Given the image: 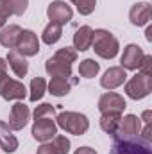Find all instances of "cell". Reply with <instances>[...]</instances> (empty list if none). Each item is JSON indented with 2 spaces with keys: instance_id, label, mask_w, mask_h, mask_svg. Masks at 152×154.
Wrapping results in <instances>:
<instances>
[{
  "instance_id": "5b68a950",
  "label": "cell",
  "mask_w": 152,
  "mask_h": 154,
  "mask_svg": "<svg viewBox=\"0 0 152 154\" xmlns=\"http://www.w3.org/2000/svg\"><path fill=\"white\" fill-rule=\"evenodd\" d=\"M31 134L36 142L47 143L48 140H52L57 134V124L52 116H43V118H34Z\"/></svg>"
},
{
  "instance_id": "3957f363",
  "label": "cell",
  "mask_w": 152,
  "mask_h": 154,
  "mask_svg": "<svg viewBox=\"0 0 152 154\" xmlns=\"http://www.w3.org/2000/svg\"><path fill=\"white\" fill-rule=\"evenodd\" d=\"M125 84V95L132 100H141L145 97H149L152 91V77L143 75V74H136L129 81L123 82Z\"/></svg>"
},
{
  "instance_id": "836d02e7",
  "label": "cell",
  "mask_w": 152,
  "mask_h": 154,
  "mask_svg": "<svg viewBox=\"0 0 152 154\" xmlns=\"http://www.w3.org/2000/svg\"><path fill=\"white\" fill-rule=\"evenodd\" d=\"M74 154H99V152L95 149H91V147H79Z\"/></svg>"
},
{
  "instance_id": "4dcf8cb0",
  "label": "cell",
  "mask_w": 152,
  "mask_h": 154,
  "mask_svg": "<svg viewBox=\"0 0 152 154\" xmlns=\"http://www.w3.org/2000/svg\"><path fill=\"white\" fill-rule=\"evenodd\" d=\"M11 14H13V11H11L9 4H7L5 0H0V18H2V20H7Z\"/></svg>"
},
{
  "instance_id": "6da1fadb",
  "label": "cell",
  "mask_w": 152,
  "mask_h": 154,
  "mask_svg": "<svg viewBox=\"0 0 152 154\" xmlns=\"http://www.w3.org/2000/svg\"><path fill=\"white\" fill-rule=\"evenodd\" d=\"M91 48L95 50V54L99 57H102V59H113V57H116V54L120 50V43L113 36V32H109L108 29H95L93 31Z\"/></svg>"
},
{
  "instance_id": "44dd1931",
  "label": "cell",
  "mask_w": 152,
  "mask_h": 154,
  "mask_svg": "<svg viewBox=\"0 0 152 154\" xmlns=\"http://www.w3.org/2000/svg\"><path fill=\"white\" fill-rule=\"evenodd\" d=\"M120 118H122V115H118V113H102L100 120H99L100 129H102L106 134L114 136V133H116V129H118V124H120Z\"/></svg>"
},
{
  "instance_id": "277c9868",
  "label": "cell",
  "mask_w": 152,
  "mask_h": 154,
  "mask_svg": "<svg viewBox=\"0 0 152 154\" xmlns=\"http://www.w3.org/2000/svg\"><path fill=\"white\" fill-rule=\"evenodd\" d=\"M140 131H141V120L138 115H129L122 116L118 129L114 133V140H140Z\"/></svg>"
},
{
  "instance_id": "7c38bea8",
  "label": "cell",
  "mask_w": 152,
  "mask_h": 154,
  "mask_svg": "<svg viewBox=\"0 0 152 154\" xmlns=\"http://www.w3.org/2000/svg\"><path fill=\"white\" fill-rule=\"evenodd\" d=\"M125 81H127V70H123L122 66H111L100 77V86L108 91H113L120 88Z\"/></svg>"
},
{
  "instance_id": "f546056e",
  "label": "cell",
  "mask_w": 152,
  "mask_h": 154,
  "mask_svg": "<svg viewBox=\"0 0 152 154\" xmlns=\"http://www.w3.org/2000/svg\"><path fill=\"white\" fill-rule=\"evenodd\" d=\"M140 74L152 77V56L150 54H145V57H143V61L140 65Z\"/></svg>"
},
{
  "instance_id": "ac0fdd59",
  "label": "cell",
  "mask_w": 152,
  "mask_h": 154,
  "mask_svg": "<svg viewBox=\"0 0 152 154\" xmlns=\"http://www.w3.org/2000/svg\"><path fill=\"white\" fill-rule=\"evenodd\" d=\"M5 61L9 63L11 70L14 72L16 77H25L27 75V72H29V63H27V59H25L18 50H9Z\"/></svg>"
},
{
  "instance_id": "8d00e7d4",
  "label": "cell",
  "mask_w": 152,
  "mask_h": 154,
  "mask_svg": "<svg viewBox=\"0 0 152 154\" xmlns=\"http://www.w3.org/2000/svg\"><path fill=\"white\" fill-rule=\"evenodd\" d=\"M145 38H147V41H152V25H149V27H147V32H145Z\"/></svg>"
},
{
  "instance_id": "484cf974",
  "label": "cell",
  "mask_w": 152,
  "mask_h": 154,
  "mask_svg": "<svg viewBox=\"0 0 152 154\" xmlns=\"http://www.w3.org/2000/svg\"><path fill=\"white\" fill-rule=\"evenodd\" d=\"M70 2L75 5L79 14L82 16H90L97 7V0H70Z\"/></svg>"
},
{
  "instance_id": "74e56055",
  "label": "cell",
  "mask_w": 152,
  "mask_h": 154,
  "mask_svg": "<svg viewBox=\"0 0 152 154\" xmlns=\"http://www.w3.org/2000/svg\"><path fill=\"white\" fill-rule=\"evenodd\" d=\"M4 25H5V20H2V18H0V29H2Z\"/></svg>"
},
{
  "instance_id": "e0dca14e",
  "label": "cell",
  "mask_w": 152,
  "mask_h": 154,
  "mask_svg": "<svg viewBox=\"0 0 152 154\" xmlns=\"http://www.w3.org/2000/svg\"><path fill=\"white\" fill-rule=\"evenodd\" d=\"M45 70L50 77H63V79H70L72 77V65L63 63L56 57H48L45 63Z\"/></svg>"
},
{
  "instance_id": "7402d4cb",
  "label": "cell",
  "mask_w": 152,
  "mask_h": 154,
  "mask_svg": "<svg viewBox=\"0 0 152 154\" xmlns=\"http://www.w3.org/2000/svg\"><path fill=\"white\" fill-rule=\"evenodd\" d=\"M61 36H63V25L50 22V23L43 29L41 39H43L45 45H54V43H57V41L61 39Z\"/></svg>"
},
{
  "instance_id": "2e32d148",
  "label": "cell",
  "mask_w": 152,
  "mask_h": 154,
  "mask_svg": "<svg viewBox=\"0 0 152 154\" xmlns=\"http://www.w3.org/2000/svg\"><path fill=\"white\" fill-rule=\"evenodd\" d=\"M18 138L13 134V129L9 127L7 122H2L0 120V149L4 152H14L18 149Z\"/></svg>"
},
{
  "instance_id": "d4e9b609",
  "label": "cell",
  "mask_w": 152,
  "mask_h": 154,
  "mask_svg": "<svg viewBox=\"0 0 152 154\" xmlns=\"http://www.w3.org/2000/svg\"><path fill=\"white\" fill-rule=\"evenodd\" d=\"M52 57H56V59H59V61H63V63L72 65V63L77 61V50L75 48H70V47H63V48H57Z\"/></svg>"
},
{
  "instance_id": "cb8c5ba5",
  "label": "cell",
  "mask_w": 152,
  "mask_h": 154,
  "mask_svg": "<svg viewBox=\"0 0 152 154\" xmlns=\"http://www.w3.org/2000/svg\"><path fill=\"white\" fill-rule=\"evenodd\" d=\"M45 91H47V81H45L43 77H34V79L31 81V93H29L31 102L41 100L43 95H45Z\"/></svg>"
},
{
  "instance_id": "ffe728a7",
  "label": "cell",
  "mask_w": 152,
  "mask_h": 154,
  "mask_svg": "<svg viewBox=\"0 0 152 154\" xmlns=\"http://www.w3.org/2000/svg\"><path fill=\"white\" fill-rule=\"evenodd\" d=\"M74 82H70L68 79H63V77H52L50 82L47 84L48 88V93L54 95V97H65L70 93V88H72Z\"/></svg>"
},
{
  "instance_id": "30bf717a",
  "label": "cell",
  "mask_w": 152,
  "mask_h": 154,
  "mask_svg": "<svg viewBox=\"0 0 152 154\" xmlns=\"http://www.w3.org/2000/svg\"><path fill=\"white\" fill-rule=\"evenodd\" d=\"M47 16H48V20L54 22V23L66 25L68 22H72L74 11H72V7H70L66 2L56 0V2H50V4H48V7H47Z\"/></svg>"
},
{
  "instance_id": "d6a6232c",
  "label": "cell",
  "mask_w": 152,
  "mask_h": 154,
  "mask_svg": "<svg viewBox=\"0 0 152 154\" xmlns=\"http://www.w3.org/2000/svg\"><path fill=\"white\" fill-rule=\"evenodd\" d=\"M140 134L143 136V140H145V142H150V140H152V127H150V124H145V127H143V131H140Z\"/></svg>"
},
{
  "instance_id": "8992f818",
  "label": "cell",
  "mask_w": 152,
  "mask_h": 154,
  "mask_svg": "<svg viewBox=\"0 0 152 154\" xmlns=\"http://www.w3.org/2000/svg\"><path fill=\"white\" fill-rule=\"evenodd\" d=\"M27 95V88L18 79H11L7 75L0 82V97L4 100H23Z\"/></svg>"
},
{
  "instance_id": "5bb4252c",
  "label": "cell",
  "mask_w": 152,
  "mask_h": 154,
  "mask_svg": "<svg viewBox=\"0 0 152 154\" xmlns=\"http://www.w3.org/2000/svg\"><path fill=\"white\" fill-rule=\"evenodd\" d=\"M152 18V5L149 2H138L131 7L129 11V20L132 25L136 27H143V25H149Z\"/></svg>"
},
{
  "instance_id": "e575fe53",
  "label": "cell",
  "mask_w": 152,
  "mask_h": 154,
  "mask_svg": "<svg viewBox=\"0 0 152 154\" xmlns=\"http://www.w3.org/2000/svg\"><path fill=\"white\" fill-rule=\"evenodd\" d=\"M7 75V61L0 57V77Z\"/></svg>"
},
{
  "instance_id": "d6986e66",
  "label": "cell",
  "mask_w": 152,
  "mask_h": 154,
  "mask_svg": "<svg viewBox=\"0 0 152 154\" xmlns=\"http://www.w3.org/2000/svg\"><path fill=\"white\" fill-rule=\"evenodd\" d=\"M91 41H93V29L90 25H82L74 34V48L81 50V52L90 50L91 48Z\"/></svg>"
},
{
  "instance_id": "4316f807",
  "label": "cell",
  "mask_w": 152,
  "mask_h": 154,
  "mask_svg": "<svg viewBox=\"0 0 152 154\" xmlns=\"http://www.w3.org/2000/svg\"><path fill=\"white\" fill-rule=\"evenodd\" d=\"M52 140H54V142H52V145L56 147V151H57L59 154H68V152H70L72 143H70V140H68L66 136H63V134H56Z\"/></svg>"
},
{
  "instance_id": "52a82bcc",
  "label": "cell",
  "mask_w": 152,
  "mask_h": 154,
  "mask_svg": "<svg viewBox=\"0 0 152 154\" xmlns=\"http://www.w3.org/2000/svg\"><path fill=\"white\" fill-rule=\"evenodd\" d=\"M145 57V52L140 45L136 43H129L123 48V54L120 57V66L123 70H140V65Z\"/></svg>"
},
{
  "instance_id": "4fadbf2b",
  "label": "cell",
  "mask_w": 152,
  "mask_h": 154,
  "mask_svg": "<svg viewBox=\"0 0 152 154\" xmlns=\"http://www.w3.org/2000/svg\"><path fill=\"white\" fill-rule=\"evenodd\" d=\"M29 116H31V111H29V108L23 104V102H16V104H13L11 106V111H9V127L13 129V131H22L25 125H27V122H29Z\"/></svg>"
},
{
  "instance_id": "83f0119b",
  "label": "cell",
  "mask_w": 152,
  "mask_h": 154,
  "mask_svg": "<svg viewBox=\"0 0 152 154\" xmlns=\"http://www.w3.org/2000/svg\"><path fill=\"white\" fill-rule=\"evenodd\" d=\"M34 118H43V116H56V108L52 106V104H48V102H43V104H39L36 106V109H34V113H32Z\"/></svg>"
},
{
  "instance_id": "d590c367",
  "label": "cell",
  "mask_w": 152,
  "mask_h": 154,
  "mask_svg": "<svg viewBox=\"0 0 152 154\" xmlns=\"http://www.w3.org/2000/svg\"><path fill=\"white\" fill-rule=\"evenodd\" d=\"M150 118H152V111L150 109H147V111H143V115H141L140 120H143L145 124H150Z\"/></svg>"
},
{
  "instance_id": "8fae6325",
  "label": "cell",
  "mask_w": 152,
  "mask_h": 154,
  "mask_svg": "<svg viewBox=\"0 0 152 154\" xmlns=\"http://www.w3.org/2000/svg\"><path fill=\"white\" fill-rule=\"evenodd\" d=\"M127 108L125 99L116 93V91H108L99 99V111L100 113H118L122 115Z\"/></svg>"
},
{
  "instance_id": "ba28073f",
  "label": "cell",
  "mask_w": 152,
  "mask_h": 154,
  "mask_svg": "<svg viewBox=\"0 0 152 154\" xmlns=\"http://www.w3.org/2000/svg\"><path fill=\"white\" fill-rule=\"evenodd\" d=\"M109 154H152L149 142L141 140H114Z\"/></svg>"
},
{
  "instance_id": "9a60e30c",
  "label": "cell",
  "mask_w": 152,
  "mask_h": 154,
  "mask_svg": "<svg viewBox=\"0 0 152 154\" xmlns=\"http://www.w3.org/2000/svg\"><path fill=\"white\" fill-rule=\"evenodd\" d=\"M20 32H22V27L16 23L4 25L0 29V45L9 50H14L18 45V39H20Z\"/></svg>"
},
{
  "instance_id": "f1b7e54d",
  "label": "cell",
  "mask_w": 152,
  "mask_h": 154,
  "mask_svg": "<svg viewBox=\"0 0 152 154\" xmlns=\"http://www.w3.org/2000/svg\"><path fill=\"white\" fill-rule=\"evenodd\" d=\"M13 11V14L16 16H22L25 11H27V5H29V0H5Z\"/></svg>"
},
{
  "instance_id": "1f68e13d",
  "label": "cell",
  "mask_w": 152,
  "mask_h": 154,
  "mask_svg": "<svg viewBox=\"0 0 152 154\" xmlns=\"http://www.w3.org/2000/svg\"><path fill=\"white\" fill-rule=\"evenodd\" d=\"M36 154H59V152L56 151V147L52 143H41L38 147V151H36Z\"/></svg>"
},
{
  "instance_id": "9c48e42d",
  "label": "cell",
  "mask_w": 152,
  "mask_h": 154,
  "mask_svg": "<svg viewBox=\"0 0 152 154\" xmlns=\"http://www.w3.org/2000/svg\"><path fill=\"white\" fill-rule=\"evenodd\" d=\"M23 57H32V56H38L39 52V39L36 36L34 31L31 29H22L20 32V39H18V45L16 48Z\"/></svg>"
},
{
  "instance_id": "7a4b0ae2",
  "label": "cell",
  "mask_w": 152,
  "mask_h": 154,
  "mask_svg": "<svg viewBox=\"0 0 152 154\" xmlns=\"http://www.w3.org/2000/svg\"><path fill=\"white\" fill-rule=\"evenodd\" d=\"M56 124L65 133L75 134V136H82L90 129L88 116L84 113H79V111H63V113L56 115Z\"/></svg>"
},
{
  "instance_id": "603a6c76",
  "label": "cell",
  "mask_w": 152,
  "mask_h": 154,
  "mask_svg": "<svg viewBox=\"0 0 152 154\" xmlns=\"http://www.w3.org/2000/svg\"><path fill=\"white\" fill-rule=\"evenodd\" d=\"M99 72H100V65L91 57L82 59L79 63V75L84 77V79H93V77L99 75Z\"/></svg>"
}]
</instances>
